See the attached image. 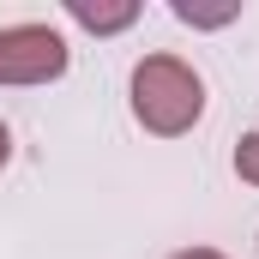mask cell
I'll return each instance as SVG.
<instances>
[{
    "mask_svg": "<svg viewBox=\"0 0 259 259\" xmlns=\"http://www.w3.org/2000/svg\"><path fill=\"white\" fill-rule=\"evenodd\" d=\"M127 103H133V121L145 133L181 139L205 115V78L181 55H145L133 66V78H127Z\"/></svg>",
    "mask_w": 259,
    "mask_h": 259,
    "instance_id": "1",
    "label": "cell"
},
{
    "mask_svg": "<svg viewBox=\"0 0 259 259\" xmlns=\"http://www.w3.org/2000/svg\"><path fill=\"white\" fill-rule=\"evenodd\" d=\"M66 66L72 49L55 24H0V84H55Z\"/></svg>",
    "mask_w": 259,
    "mask_h": 259,
    "instance_id": "2",
    "label": "cell"
},
{
    "mask_svg": "<svg viewBox=\"0 0 259 259\" xmlns=\"http://www.w3.org/2000/svg\"><path fill=\"white\" fill-rule=\"evenodd\" d=\"M66 18L78 24V30H91V36H115V30H127L139 24V0H115V6H91V0H66Z\"/></svg>",
    "mask_w": 259,
    "mask_h": 259,
    "instance_id": "3",
    "label": "cell"
},
{
    "mask_svg": "<svg viewBox=\"0 0 259 259\" xmlns=\"http://www.w3.org/2000/svg\"><path fill=\"white\" fill-rule=\"evenodd\" d=\"M175 18L193 24V30H217V24L241 18V0H229V6H193V0H175Z\"/></svg>",
    "mask_w": 259,
    "mask_h": 259,
    "instance_id": "4",
    "label": "cell"
},
{
    "mask_svg": "<svg viewBox=\"0 0 259 259\" xmlns=\"http://www.w3.org/2000/svg\"><path fill=\"white\" fill-rule=\"evenodd\" d=\"M235 175H241L247 187H259V133H247V139L235 145Z\"/></svg>",
    "mask_w": 259,
    "mask_h": 259,
    "instance_id": "5",
    "label": "cell"
},
{
    "mask_svg": "<svg viewBox=\"0 0 259 259\" xmlns=\"http://www.w3.org/2000/svg\"><path fill=\"white\" fill-rule=\"evenodd\" d=\"M169 259H229V253H217V247H175Z\"/></svg>",
    "mask_w": 259,
    "mask_h": 259,
    "instance_id": "6",
    "label": "cell"
},
{
    "mask_svg": "<svg viewBox=\"0 0 259 259\" xmlns=\"http://www.w3.org/2000/svg\"><path fill=\"white\" fill-rule=\"evenodd\" d=\"M12 163V133H6V121H0V169Z\"/></svg>",
    "mask_w": 259,
    "mask_h": 259,
    "instance_id": "7",
    "label": "cell"
}]
</instances>
